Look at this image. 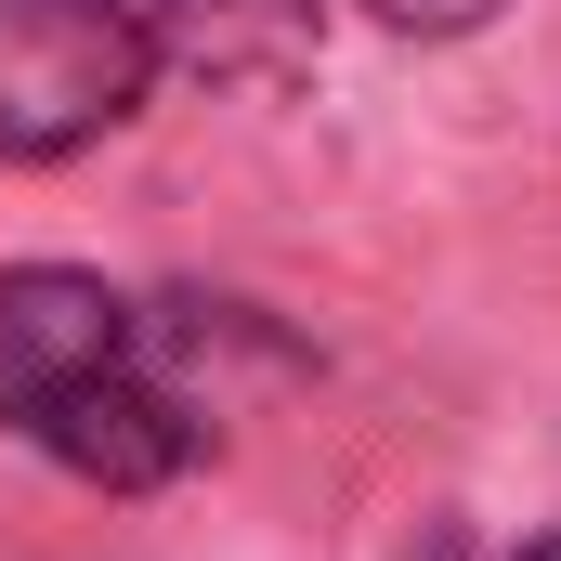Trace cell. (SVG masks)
Here are the masks:
<instances>
[{
    "mask_svg": "<svg viewBox=\"0 0 561 561\" xmlns=\"http://www.w3.org/2000/svg\"><path fill=\"white\" fill-rule=\"evenodd\" d=\"M157 79L144 0H0V157L53 170L105 144Z\"/></svg>",
    "mask_w": 561,
    "mask_h": 561,
    "instance_id": "1",
    "label": "cell"
},
{
    "mask_svg": "<svg viewBox=\"0 0 561 561\" xmlns=\"http://www.w3.org/2000/svg\"><path fill=\"white\" fill-rule=\"evenodd\" d=\"M105 366H131V300L105 275H66V262H13L0 275V431H39Z\"/></svg>",
    "mask_w": 561,
    "mask_h": 561,
    "instance_id": "2",
    "label": "cell"
},
{
    "mask_svg": "<svg viewBox=\"0 0 561 561\" xmlns=\"http://www.w3.org/2000/svg\"><path fill=\"white\" fill-rule=\"evenodd\" d=\"M26 444H53V457H66L79 483H105V496H144V483H170V470L196 457V419H183V405L144 379V353H131V366L79 379V392L26 431Z\"/></svg>",
    "mask_w": 561,
    "mask_h": 561,
    "instance_id": "3",
    "label": "cell"
},
{
    "mask_svg": "<svg viewBox=\"0 0 561 561\" xmlns=\"http://www.w3.org/2000/svg\"><path fill=\"white\" fill-rule=\"evenodd\" d=\"M157 66H196L209 92H275L313 66V0H157Z\"/></svg>",
    "mask_w": 561,
    "mask_h": 561,
    "instance_id": "4",
    "label": "cell"
},
{
    "mask_svg": "<svg viewBox=\"0 0 561 561\" xmlns=\"http://www.w3.org/2000/svg\"><path fill=\"white\" fill-rule=\"evenodd\" d=\"M366 13H379V26H405V39H470L496 0H366Z\"/></svg>",
    "mask_w": 561,
    "mask_h": 561,
    "instance_id": "5",
    "label": "cell"
},
{
    "mask_svg": "<svg viewBox=\"0 0 561 561\" xmlns=\"http://www.w3.org/2000/svg\"><path fill=\"white\" fill-rule=\"evenodd\" d=\"M523 561H561V536H536V549H523Z\"/></svg>",
    "mask_w": 561,
    "mask_h": 561,
    "instance_id": "6",
    "label": "cell"
}]
</instances>
